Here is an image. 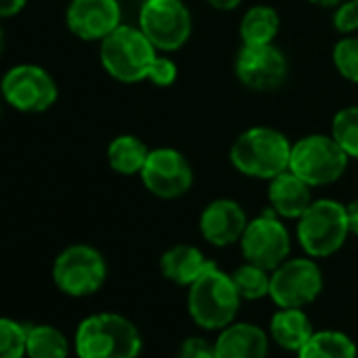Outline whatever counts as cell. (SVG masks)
I'll return each mask as SVG.
<instances>
[{
	"label": "cell",
	"mask_w": 358,
	"mask_h": 358,
	"mask_svg": "<svg viewBox=\"0 0 358 358\" xmlns=\"http://www.w3.org/2000/svg\"><path fill=\"white\" fill-rule=\"evenodd\" d=\"M230 160L234 169L247 177L272 179L289 169L291 143L276 129L253 127L241 133L232 143Z\"/></svg>",
	"instance_id": "3957f363"
},
{
	"label": "cell",
	"mask_w": 358,
	"mask_h": 358,
	"mask_svg": "<svg viewBox=\"0 0 358 358\" xmlns=\"http://www.w3.org/2000/svg\"><path fill=\"white\" fill-rule=\"evenodd\" d=\"M78 358H137L143 339L133 320L116 312L85 318L74 337Z\"/></svg>",
	"instance_id": "6da1fadb"
},
{
	"label": "cell",
	"mask_w": 358,
	"mask_h": 358,
	"mask_svg": "<svg viewBox=\"0 0 358 358\" xmlns=\"http://www.w3.org/2000/svg\"><path fill=\"white\" fill-rule=\"evenodd\" d=\"M345 213H348V226H350V234H356L358 236V201L350 203L345 207Z\"/></svg>",
	"instance_id": "1f68e13d"
},
{
	"label": "cell",
	"mask_w": 358,
	"mask_h": 358,
	"mask_svg": "<svg viewBox=\"0 0 358 358\" xmlns=\"http://www.w3.org/2000/svg\"><path fill=\"white\" fill-rule=\"evenodd\" d=\"M331 131V137L341 145V150L348 156L358 158V106L339 110L333 118Z\"/></svg>",
	"instance_id": "d4e9b609"
},
{
	"label": "cell",
	"mask_w": 358,
	"mask_h": 358,
	"mask_svg": "<svg viewBox=\"0 0 358 358\" xmlns=\"http://www.w3.org/2000/svg\"><path fill=\"white\" fill-rule=\"evenodd\" d=\"M297 358H358L354 339L335 329L314 331L308 343L297 352Z\"/></svg>",
	"instance_id": "ffe728a7"
},
{
	"label": "cell",
	"mask_w": 358,
	"mask_h": 358,
	"mask_svg": "<svg viewBox=\"0 0 358 358\" xmlns=\"http://www.w3.org/2000/svg\"><path fill=\"white\" fill-rule=\"evenodd\" d=\"M177 358H217L215 343L207 341L205 337H188L182 341L177 352Z\"/></svg>",
	"instance_id": "f1b7e54d"
},
{
	"label": "cell",
	"mask_w": 358,
	"mask_h": 358,
	"mask_svg": "<svg viewBox=\"0 0 358 358\" xmlns=\"http://www.w3.org/2000/svg\"><path fill=\"white\" fill-rule=\"evenodd\" d=\"M99 59L103 70L120 83L145 80L156 59V47L133 26H118L101 41Z\"/></svg>",
	"instance_id": "277c9868"
},
{
	"label": "cell",
	"mask_w": 358,
	"mask_h": 358,
	"mask_svg": "<svg viewBox=\"0 0 358 358\" xmlns=\"http://www.w3.org/2000/svg\"><path fill=\"white\" fill-rule=\"evenodd\" d=\"M310 3L320 5V7H337L339 3H343V0H310Z\"/></svg>",
	"instance_id": "836d02e7"
},
{
	"label": "cell",
	"mask_w": 358,
	"mask_h": 358,
	"mask_svg": "<svg viewBox=\"0 0 358 358\" xmlns=\"http://www.w3.org/2000/svg\"><path fill=\"white\" fill-rule=\"evenodd\" d=\"M28 5V0H0V20L20 15Z\"/></svg>",
	"instance_id": "4dcf8cb0"
},
{
	"label": "cell",
	"mask_w": 358,
	"mask_h": 358,
	"mask_svg": "<svg viewBox=\"0 0 358 358\" xmlns=\"http://www.w3.org/2000/svg\"><path fill=\"white\" fill-rule=\"evenodd\" d=\"M310 188L301 177H297L293 171H285L270 179L268 199L272 209L287 220H299L306 209L314 203Z\"/></svg>",
	"instance_id": "e0dca14e"
},
{
	"label": "cell",
	"mask_w": 358,
	"mask_h": 358,
	"mask_svg": "<svg viewBox=\"0 0 358 358\" xmlns=\"http://www.w3.org/2000/svg\"><path fill=\"white\" fill-rule=\"evenodd\" d=\"M270 278H272L270 270L259 268L249 262L238 266L232 272V280H234L241 297L247 301H257V299L270 297Z\"/></svg>",
	"instance_id": "cb8c5ba5"
},
{
	"label": "cell",
	"mask_w": 358,
	"mask_h": 358,
	"mask_svg": "<svg viewBox=\"0 0 358 358\" xmlns=\"http://www.w3.org/2000/svg\"><path fill=\"white\" fill-rule=\"evenodd\" d=\"M207 3L213 7V9H220V11H232L236 9L243 0H207Z\"/></svg>",
	"instance_id": "d6a6232c"
},
{
	"label": "cell",
	"mask_w": 358,
	"mask_h": 358,
	"mask_svg": "<svg viewBox=\"0 0 358 358\" xmlns=\"http://www.w3.org/2000/svg\"><path fill=\"white\" fill-rule=\"evenodd\" d=\"M247 224L249 220L236 201L217 199L201 215V234L213 247H230L243 238Z\"/></svg>",
	"instance_id": "9a60e30c"
},
{
	"label": "cell",
	"mask_w": 358,
	"mask_h": 358,
	"mask_svg": "<svg viewBox=\"0 0 358 358\" xmlns=\"http://www.w3.org/2000/svg\"><path fill=\"white\" fill-rule=\"evenodd\" d=\"M3 101H5V97H3V91H0V116H3Z\"/></svg>",
	"instance_id": "d590c367"
},
{
	"label": "cell",
	"mask_w": 358,
	"mask_h": 358,
	"mask_svg": "<svg viewBox=\"0 0 358 358\" xmlns=\"http://www.w3.org/2000/svg\"><path fill=\"white\" fill-rule=\"evenodd\" d=\"M268 331L278 348L297 354L314 335V324L303 308H278V312L270 318Z\"/></svg>",
	"instance_id": "d6986e66"
},
{
	"label": "cell",
	"mask_w": 358,
	"mask_h": 358,
	"mask_svg": "<svg viewBox=\"0 0 358 358\" xmlns=\"http://www.w3.org/2000/svg\"><path fill=\"white\" fill-rule=\"evenodd\" d=\"M143 186L158 199H177L192 188L194 173L182 152L173 148L150 150L141 169Z\"/></svg>",
	"instance_id": "8fae6325"
},
{
	"label": "cell",
	"mask_w": 358,
	"mask_h": 358,
	"mask_svg": "<svg viewBox=\"0 0 358 358\" xmlns=\"http://www.w3.org/2000/svg\"><path fill=\"white\" fill-rule=\"evenodd\" d=\"M280 30V17L272 7H251L241 22V36L245 45H272Z\"/></svg>",
	"instance_id": "7402d4cb"
},
{
	"label": "cell",
	"mask_w": 358,
	"mask_h": 358,
	"mask_svg": "<svg viewBox=\"0 0 358 358\" xmlns=\"http://www.w3.org/2000/svg\"><path fill=\"white\" fill-rule=\"evenodd\" d=\"M5 49V34H3V28H0V53Z\"/></svg>",
	"instance_id": "e575fe53"
},
{
	"label": "cell",
	"mask_w": 358,
	"mask_h": 358,
	"mask_svg": "<svg viewBox=\"0 0 358 358\" xmlns=\"http://www.w3.org/2000/svg\"><path fill=\"white\" fill-rule=\"evenodd\" d=\"M333 26L341 34H352L358 30V0H343L341 5H337Z\"/></svg>",
	"instance_id": "83f0119b"
},
{
	"label": "cell",
	"mask_w": 358,
	"mask_h": 358,
	"mask_svg": "<svg viewBox=\"0 0 358 358\" xmlns=\"http://www.w3.org/2000/svg\"><path fill=\"white\" fill-rule=\"evenodd\" d=\"M348 154L327 135H308L291 145L289 171L301 177L308 186H329L343 175Z\"/></svg>",
	"instance_id": "8992f818"
},
{
	"label": "cell",
	"mask_w": 358,
	"mask_h": 358,
	"mask_svg": "<svg viewBox=\"0 0 358 358\" xmlns=\"http://www.w3.org/2000/svg\"><path fill=\"white\" fill-rule=\"evenodd\" d=\"M150 150L135 135H118L108 145V162L120 175L141 173Z\"/></svg>",
	"instance_id": "44dd1931"
},
{
	"label": "cell",
	"mask_w": 358,
	"mask_h": 358,
	"mask_svg": "<svg viewBox=\"0 0 358 358\" xmlns=\"http://www.w3.org/2000/svg\"><path fill=\"white\" fill-rule=\"evenodd\" d=\"M118 0H72L66 24L80 41H103L120 26Z\"/></svg>",
	"instance_id": "5bb4252c"
},
{
	"label": "cell",
	"mask_w": 358,
	"mask_h": 358,
	"mask_svg": "<svg viewBox=\"0 0 358 358\" xmlns=\"http://www.w3.org/2000/svg\"><path fill=\"white\" fill-rule=\"evenodd\" d=\"M5 101L24 114H41L57 101V85L53 76L36 64L13 66L0 83Z\"/></svg>",
	"instance_id": "9c48e42d"
},
{
	"label": "cell",
	"mask_w": 358,
	"mask_h": 358,
	"mask_svg": "<svg viewBox=\"0 0 358 358\" xmlns=\"http://www.w3.org/2000/svg\"><path fill=\"white\" fill-rule=\"evenodd\" d=\"M241 249L249 264L272 272L289 259L291 236L285 224L268 213L247 224L241 238Z\"/></svg>",
	"instance_id": "7c38bea8"
},
{
	"label": "cell",
	"mask_w": 358,
	"mask_h": 358,
	"mask_svg": "<svg viewBox=\"0 0 358 358\" xmlns=\"http://www.w3.org/2000/svg\"><path fill=\"white\" fill-rule=\"evenodd\" d=\"M333 64L350 83H358V36L341 38L333 47Z\"/></svg>",
	"instance_id": "4316f807"
},
{
	"label": "cell",
	"mask_w": 358,
	"mask_h": 358,
	"mask_svg": "<svg viewBox=\"0 0 358 358\" xmlns=\"http://www.w3.org/2000/svg\"><path fill=\"white\" fill-rule=\"evenodd\" d=\"M70 343L68 337L53 324H34L28 327V358H68Z\"/></svg>",
	"instance_id": "603a6c76"
},
{
	"label": "cell",
	"mask_w": 358,
	"mask_h": 358,
	"mask_svg": "<svg viewBox=\"0 0 358 358\" xmlns=\"http://www.w3.org/2000/svg\"><path fill=\"white\" fill-rule=\"evenodd\" d=\"M241 301L243 297L232 280V274L222 272L217 266L209 268L188 287L190 318L205 331H222L234 322Z\"/></svg>",
	"instance_id": "7a4b0ae2"
},
{
	"label": "cell",
	"mask_w": 358,
	"mask_h": 358,
	"mask_svg": "<svg viewBox=\"0 0 358 358\" xmlns=\"http://www.w3.org/2000/svg\"><path fill=\"white\" fill-rule=\"evenodd\" d=\"M139 30L156 51L182 49L192 34V17L182 0H145L139 11Z\"/></svg>",
	"instance_id": "ba28073f"
},
{
	"label": "cell",
	"mask_w": 358,
	"mask_h": 358,
	"mask_svg": "<svg viewBox=\"0 0 358 358\" xmlns=\"http://www.w3.org/2000/svg\"><path fill=\"white\" fill-rule=\"evenodd\" d=\"M28 343V324L13 318H0V358H24Z\"/></svg>",
	"instance_id": "484cf974"
},
{
	"label": "cell",
	"mask_w": 358,
	"mask_h": 358,
	"mask_svg": "<svg viewBox=\"0 0 358 358\" xmlns=\"http://www.w3.org/2000/svg\"><path fill=\"white\" fill-rule=\"evenodd\" d=\"M348 234L345 207L331 199L314 201L297 220V241L310 257H329L337 253Z\"/></svg>",
	"instance_id": "5b68a950"
},
{
	"label": "cell",
	"mask_w": 358,
	"mask_h": 358,
	"mask_svg": "<svg viewBox=\"0 0 358 358\" xmlns=\"http://www.w3.org/2000/svg\"><path fill=\"white\" fill-rule=\"evenodd\" d=\"M324 278L312 257H293L272 270L270 299L278 308H306L322 293Z\"/></svg>",
	"instance_id": "30bf717a"
},
{
	"label": "cell",
	"mask_w": 358,
	"mask_h": 358,
	"mask_svg": "<svg viewBox=\"0 0 358 358\" xmlns=\"http://www.w3.org/2000/svg\"><path fill=\"white\" fill-rule=\"evenodd\" d=\"M217 358H268L270 333L253 322H230L217 335Z\"/></svg>",
	"instance_id": "2e32d148"
},
{
	"label": "cell",
	"mask_w": 358,
	"mask_h": 358,
	"mask_svg": "<svg viewBox=\"0 0 358 358\" xmlns=\"http://www.w3.org/2000/svg\"><path fill=\"white\" fill-rule=\"evenodd\" d=\"M177 78V66L175 62H171L169 57H162V55H156L152 68H150V74H148V80L154 83L156 87H171Z\"/></svg>",
	"instance_id": "f546056e"
},
{
	"label": "cell",
	"mask_w": 358,
	"mask_h": 358,
	"mask_svg": "<svg viewBox=\"0 0 358 358\" xmlns=\"http://www.w3.org/2000/svg\"><path fill=\"white\" fill-rule=\"evenodd\" d=\"M287 72V57L274 45H245L236 57L238 80L255 91L278 89Z\"/></svg>",
	"instance_id": "4fadbf2b"
},
{
	"label": "cell",
	"mask_w": 358,
	"mask_h": 358,
	"mask_svg": "<svg viewBox=\"0 0 358 358\" xmlns=\"http://www.w3.org/2000/svg\"><path fill=\"white\" fill-rule=\"evenodd\" d=\"M213 266L215 262L207 259L203 251L192 245H175L160 257L162 276L179 287H190Z\"/></svg>",
	"instance_id": "ac0fdd59"
},
{
	"label": "cell",
	"mask_w": 358,
	"mask_h": 358,
	"mask_svg": "<svg viewBox=\"0 0 358 358\" xmlns=\"http://www.w3.org/2000/svg\"><path fill=\"white\" fill-rule=\"evenodd\" d=\"M108 276L103 255L91 245H70L53 264V282L70 297H87L97 293Z\"/></svg>",
	"instance_id": "52a82bcc"
}]
</instances>
